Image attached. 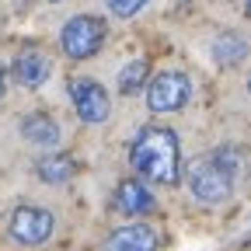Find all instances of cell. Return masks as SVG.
I'll return each mask as SVG.
<instances>
[{
  "mask_svg": "<svg viewBox=\"0 0 251 251\" xmlns=\"http://www.w3.org/2000/svg\"><path fill=\"white\" fill-rule=\"evenodd\" d=\"M129 164L140 181L153 185H175L181 178V147L178 133L168 126H147L129 147Z\"/></svg>",
  "mask_w": 251,
  "mask_h": 251,
  "instance_id": "cell-1",
  "label": "cell"
},
{
  "mask_svg": "<svg viewBox=\"0 0 251 251\" xmlns=\"http://www.w3.org/2000/svg\"><path fill=\"white\" fill-rule=\"evenodd\" d=\"M59 46L70 59H91L105 46V21L94 14H77L63 25L59 31Z\"/></svg>",
  "mask_w": 251,
  "mask_h": 251,
  "instance_id": "cell-3",
  "label": "cell"
},
{
  "mask_svg": "<svg viewBox=\"0 0 251 251\" xmlns=\"http://www.w3.org/2000/svg\"><path fill=\"white\" fill-rule=\"evenodd\" d=\"M52 74V59L42 46H25L14 56V80L21 87H42Z\"/></svg>",
  "mask_w": 251,
  "mask_h": 251,
  "instance_id": "cell-7",
  "label": "cell"
},
{
  "mask_svg": "<svg viewBox=\"0 0 251 251\" xmlns=\"http://www.w3.org/2000/svg\"><path fill=\"white\" fill-rule=\"evenodd\" d=\"M112 206H115L119 213H126V216H143V213H150L157 202H153L150 188H147L140 178H126V181H119V188H115Z\"/></svg>",
  "mask_w": 251,
  "mask_h": 251,
  "instance_id": "cell-9",
  "label": "cell"
},
{
  "mask_svg": "<svg viewBox=\"0 0 251 251\" xmlns=\"http://www.w3.org/2000/svg\"><path fill=\"white\" fill-rule=\"evenodd\" d=\"M35 175L46 185H63V181H70L77 175V161L70 153H49V157H42V161L35 164Z\"/></svg>",
  "mask_w": 251,
  "mask_h": 251,
  "instance_id": "cell-11",
  "label": "cell"
},
{
  "mask_svg": "<svg viewBox=\"0 0 251 251\" xmlns=\"http://www.w3.org/2000/svg\"><path fill=\"white\" fill-rule=\"evenodd\" d=\"M192 98V80L181 70H161L150 84H147V105L150 112H178Z\"/></svg>",
  "mask_w": 251,
  "mask_h": 251,
  "instance_id": "cell-4",
  "label": "cell"
},
{
  "mask_svg": "<svg viewBox=\"0 0 251 251\" xmlns=\"http://www.w3.org/2000/svg\"><path fill=\"white\" fill-rule=\"evenodd\" d=\"M157 248H161V237L150 224H126L105 241V251H157Z\"/></svg>",
  "mask_w": 251,
  "mask_h": 251,
  "instance_id": "cell-8",
  "label": "cell"
},
{
  "mask_svg": "<svg viewBox=\"0 0 251 251\" xmlns=\"http://www.w3.org/2000/svg\"><path fill=\"white\" fill-rule=\"evenodd\" d=\"M70 98H74V108H77L80 122H91V126L105 122L108 112H112L108 91L98 80H91V77H74L70 80Z\"/></svg>",
  "mask_w": 251,
  "mask_h": 251,
  "instance_id": "cell-6",
  "label": "cell"
},
{
  "mask_svg": "<svg viewBox=\"0 0 251 251\" xmlns=\"http://www.w3.org/2000/svg\"><path fill=\"white\" fill-rule=\"evenodd\" d=\"M108 4V11L115 14V18H133V14H140L150 0H105Z\"/></svg>",
  "mask_w": 251,
  "mask_h": 251,
  "instance_id": "cell-14",
  "label": "cell"
},
{
  "mask_svg": "<svg viewBox=\"0 0 251 251\" xmlns=\"http://www.w3.org/2000/svg\"><path fill=\"white\" fill-rule=\"evenodd\" d=\"M150 77V63L147 59H133V63H126L122 74H119V91L122 94H136Z\"/></svg>",
  "mask_w": 251,
  "mask_h": 251,
  "instance_id": "cell-13",
  "label": "cell"
},
{
  "mask_svg": "<svg viewBox=\"0 0 251 251\" xmlns=\"http://www.w3.org/2000/svg\"><path fill=\"white\" fill-rule=\"evenodd\" d=\"M49 4H59V0H49Z\"/></svg>",
  "mask_w": 251,
  "mask_h": 251,
  "instance_id": "cell-16",
  "label": "cell"
},
{
  "mask_svg": "<svg viewBox=\"0 0 251 251\" xmlns=\"http://www.w3.org/2000/svg\"><path fill=\"white\" fill-rule=\"evenodd\" d=\"M4 91H7V70H4V63H0V98H4Z\"/></svg>",
  "mask_w": 251,
  "mask_h": 251,
  "instance_id": "cell-15",
  "label": "cell"
},
{
  "mask_svg": "<svg viewBox=\"0 0 251 251\" xmlns=\"http://www.w3.org/2000/svg\"><path fill=\"white\" fill-rule=\"evenodd\" d=\"M52 227H56V216L42 206H18L11 213V237L18 244H28V248L46 244L52 237Z\"/></svg>",
  "mask_w": 251,
  "mask_h": 251,
  "instance_id": "cell-5",
  "label": "cell"
},
{
  "mask_svg": "<svg viewBox=\"0 0 251 251\" xmlns=\"http://www.w3.org/2000/svg\"><path fill=\"white\" fill-rule=\"evenodd\" d=\"M237 171H241V150L234 147H220L213 153H202L196 157L185 171V185L199 202H224L230 199L234 192V181H237Z\"/></svg>",
  "mask_w": 251,
  "mask_h": 251,
  "instance_id": "cell-2",
  "label": "cell"
},
{
  "mask_svg": "<svg viewBox=\"0 0 251 251\" xmlns=\"http://www.w3.org/2000/svg\"><path fill=\"white\" fill-rule=\"evenodd\" d=\"M21 136H25L28 143H35V147H56L59 136H63V129H59V122H56L52 115L31 112V115L21 119Z\"/></svg>",
  "mask_w": 251,
  "mask_h": 251,
  "instance_id": "cell-10",
  "label": "cell"
},
{
  "mask_svg": "<svg viewBox=\"0 0 251 251\" xmlns=\"http://www.w3.org/2000/svg\"><path fill=\"white\" fill-rule=\"evenodd\" d=\"M244 52H248V46H244L241 35H234V31H224V35L213 42V59L220 63V67H234V63H241Z\"/></svg>",
  "mask_w": 251,
  "mask_h": 251,
  "instance_id": "cell-12",
  "label": "cell"
}]
</instances>
